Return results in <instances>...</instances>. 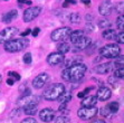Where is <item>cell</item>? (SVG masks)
<instances>
[{"instance_id": "obj_1", "label": "cell", "mask_w": 124, "mask_h": 123, "mask_svg": "<svg viewBox=\"0 0 124 123\" xmlns=\"http://www.w3.org/2000/svg\"><path fill=\"white\" fill-rule=\"evenodd\" d=\"M86 65L83 63H75L73 65L68 66L66 69H64L62 73V78L65 82H79L84 77L86 73Z\"/></svg>"}, {"instance_id": "obj_2", "label": "cell", "mask_w": 124, "mask_h": 123, "mask_svg": "<svg viewBox=\"0 0 124 123\" xmlns=\"http://www.w3.org/2000/svg\"><path fill=\"white\" fill-rule=\"evenodd\" d=\"M29 45V39L19 38V39H10L5 43V49L9 53H18L27 48Z\"/></svg>"}, {"instance_id": "obj_3", "label": "cell", "mask_w": 124, "mask_h": 123, "mask_svg": "<svg viewBox=\"0 0 124 123\" xmlns=\"http://www.w3.org/2000/svg\"><path fill=\"white\" fill-rule=\"evenodd\" d=\"M65 92V85L62 83H56L48 86L44 92V98L47 101H55Z\"/></svg>"}, {"instance_id": "obj_4", "label": "cell", "mask_w": 124, "mask_h": 123, "mask_svg": "<svg viewBox=\"0 0 124 123\" xmlns=\"http://www.w3.org/2000/svg\"><path fill=\"white\" fill-rule=\"evenodd\" d=\"M120 53H121V49L116 44H108L100 49L101 56L105 58H116L120 55Z\"/></svg>"}, {"instance_id": "obj_5", "label": "cell", "mask_w": 124, "mask_h": 123, "mask_svg": "<svg viewBox=\"0 0 124 123\" xmlns=\"http://www.w3.org/2000/svg\"><path fill=\"white\" fill-rule=\"evenodd\" d=\"M72 33V29L69 27H62V28L55 29L50 35L53 41H65L69 37V35Z\"/></svg>"}, {"instance_id": "obj_6", "label": "cell", "mask_w": 124, "mask_h": 123, "mask_svg": "<svg viewBox=\"0 0 124 123\" xmlns=\"http://www.w3.org/2000/svg\"><path fill=\"white\" fill-rule=\"evenodd\" d=\"M98 113V109L95 106H83L81 110L77 111L78 117H81L82 120H90L94 117Z\"/></svg>"}, {"instance_id": "obj_7", "label": "cell", "mask_w": 124, "mask_h": 123, "mask_svg": "<svg viewBox=\"0 0 124 123\" xmlns=\"http://www.w3.org/2000/svg\"><path fill=\"white\" fill-rule=\"evenodd\" d=\"M19 33L16 27H7V28L2 29L0 32V44H5L6 41L10 40L11 38H14L16 35Z\"/></svg>"}, {"instance_id": "obj_8", "label": "cell", "mask_w": 124, "mask_h": 123, "mask_svg": "<svg viewBox=\"0 0 124 123\" xmlns=\"http://www.w3.org/2000/svg\"><path fill=\"white\" fill-rule=\"evenodd\" d=\"M40 11H41L40 7H29V8L26 9L25 12H23V21L29 23V21L34 20L35 18H37L38 16H39Z\"/></svg>"}, {"instance_id": "obj_9", "label": "cell", "mask_w": 124, "mask_h": 123, "mask_svg": "<svg viewBox=\"0 0 124 123\" xmlns=\"http://www.w3.org/2000/svg\"><path fill=\"white\" fill-rule=\"evenodd\" d=\"M38 102H39V97L29 94V95H23V96H21L20 98L18 100V105L25 107V106L29 105V104H38Z\"/></svg>"}, {"instance_id": "obj_10", "label": "cell", "mask_w": 124, "mask_h": 123, "mask_svg": "<svg viewBox=\"0 0 124 123\" xmlns=\"http://www.w3.org/2000/svg\"><path fill=\"white\" fill-rule=\"evenodd\" d=\"M49 81V75L46 73H43V74H39L38 76L32 80V86L35 89H41L47 84V82Z\"/></svg>"}, {"instance_id": "obj_11", "label": "cell", "mask_w": 124, "mask_h": 123, "mask_svg": "<svg viewBox=\"0 0 124 123\" xmlns=\"http://www.w3.org/2000/svg\"><path fill=\"white\" fill-rule=\"evenodd\" d=\"M55 110L50 109V107H46V109H43L39 112V119L43 122H50L55 119Z\"/></svg>"}, {"instance_id": "obj_12", "label": "cell", "mask_w": 124, "mask_h": 123, "mask_svg": "<svg viewBox=\"0 0 124 123\" xmlns=\"http://www.w3.org/2000/svg\"><path fill=\"white\" fill-rule=\"evenodd\" d=\"M64 59H65V55L64 54H62V53H59V52L52 53V54H49V56L47 57V63L52 66H55V65H58V64L63 63Z\"/></svg>"}, {"instance_id": "obj_13", "label": "cell", "mask_w": 124, "mask_h": 123, "mask_svg": "<svg viewBox=\"0 0 124 123\" xmlns=\"http://www.w3.org/2000/svg\"><path fill=\"white\" fill-rule=\"evenodd\" d=\"M112 9H113V5L111 2L110 0H105L104 2H102L98 7V11L102 16L106 17V16H110L111 12H112Z\"/></svg>"}, {"instance_id": "obj_14", "label": "cell", "mask_w": 124, "mask_h": 123, "mask_svg": "<svg viewBox=\"0 0 124 123\" xmlns=\"http://www.w3.org/2000/svg\"><path fill=\"white\" fill-rule=\"evenodd\" d=\"M113 69V64L112 63H104V64H100V65H96L94 68H93V72H95L97 74H108Z\"/></svg>"}, {"instance_id": "obj_15", "label": "cell", "mask_w": 124, "mask_h": 123, "mask_svg": "<svg viewBox=\"0 0 124 123\" xmlns=\"http://www.w3.org/2000/svg\"><path fill=\"white\" fill-rule=\"evenodd\" d=\"M111 96H112V91H111L108 87H105V86L100 87L97 93H96V97H97V100H100V101H106V100H108Z\"/></svg>"}, {"instance_id": "obj_16", "label": "cell", "mask_w": 124, "mask_h": 123, "mask_svg": "<svg viewBox=\"0 0 124 123\" xmlns=\"http://www.w3.org/2000/svg\"><path fill=\"white\" fill-rule=\"evenodd\" d=\"M92 44V40L91 38L88 37H85V36H82L81 38L78 40H76L75 43H74V46L77 47L78 49H86L88 46Z\"/></svg>"}, {"instance_id": "obj_17", "label": "cell", "mask_w": 124, "mask_h": 123, "mask_svg": "<svg viewBox=\"0 0 124 123\" xmlns=\"http://www.w3.org/2000/svg\"><path fill=\"white\" fill-rule=\"evenodd\" d=\"M18 17V11L16 10V9H12V10H10V11H8L7 14H5L2 16V21L3 23H11L12 20H15L16 18Z\"/></svg>"}, {"instance_id": "obj_18", "label": "cell", "mask_w": 124, "mask_h": 123, "mask_svg": "<svg viewBox=\"0 0 124 123\" xmlns=\"http://www.w3.org/2000/svg\"><path fill=\"white\" fill-rule=\"evenodd\" d=\"M96 103H97V97L94 95H91V96L84 97L81 104L82 106H95Z\"/></svg>"}, {"instance_id": "obj_19", "label": "cell", "mask_w": 124, "mask_h": 123, "mask_svg": "<svg viewBox=\"0 0 124 123\" xmlns=\"http://www.w3.org/2000/svg\"><path fill=\"white\" fill-rule=\"evenodd\" d=\"M115 37H116V32L114 30V29L107 28L103 32V38L104 39L112 40V39H115Z\"/></svg>"}, {"instance_id": "obj_20", "label": "cell", "mask_w": 124, "mask_h": 123, "mask_svg": "<svg viewBox=\"0 0 124 123\" xmlns=\"http://www.w3.org/2000/svg\"><path fill=\"white\" fill-rule=\"evenodd\" d=\"M82 36H84V32H83V30H74V32L70 33V35H69L68 38L70 39V41L74 44L76 40H78L79 38L82 37Z\"/></svg>"}, {"instance_id": "obj_21", "label": "cell", "mask_w": 124, "mask_h": 123, "mask_svg": "<svg viewBox=\"0 0 124 123\" xmlns=\"http://www.w3.org/2000/svg\"><path fill=\"white\" fill-rule=\"evenodd\" d=\"M58 100V102H59V103H68L69 101L72 100V93H70V92H64L63 94L61 95V96L58 97L57 98Z\"/></svg>"}, {"instance_id": "obj_22", "label": "cell", "mask_w": 124, "mask_h": 123, "mask_svg": "<svg viewBox=\"0 0 124 123\" xmlns=\"http://www.w3.org/2000/svg\"><path fill=\"white\" fill-rule=\"evenodd\" d=\"M23 112H25L27 115H34V114H36V113H37V104H29V105L25 106Z\"/></svg>"}, {"instance_id": "obj_23", "label": "cell", "mask_w": 124, "mask_h": 123, "mask_svg": "<svg viewBox=\"0 0 124 123\" xmlns=\"http://www.w3.org/2000/svg\"><path fill=\"white\" fill-rule=\"evenodd\" d=\"M69 49H70V47H69V44L65 43V41H62L61 44H59V46L57 47V52L62 53V54H66V53L69 52Z\"/></svg>"}, {"instance_id": "obj_24", "label": "cell", "mask_w": 124, "mask_h": 123, "mask_svg": "<svg viewBox=\"0 0 124 123\" xmlns=\"http://www.w3.org/2000/svg\"><path fill=\"white\" fill-rule=\"evenodd\" d=\"M107 109L114 114V113H116V112L118 111V109H120V104H118L117 102H111V103L107 105Z\"/></svg>"}, {"instance_id": "obj_25", "label": "cell", "mask_w": 124, "mask_h": 123, "mask_svg": "<svg viewBox=\"0 0 124 123\" xmlns=\"http://www.w3.org/2000/svg\"><path fill=\"white\" fill-rule=\"evenodd\" d=\"M69 20H70V23L73 24H79L81 23V16L78 14H76V12H74V14H70V16H69Z\"/></svg>"}, {"instance_id": "obj_26", "label": "cell", "mask_w": 124, "mask_h": 123, "mask_svg": "<svg viewBox=\"0 0 124 123\" xmlns=\"http://www.w3.org/2000/svg\"><path fill=\"white\" fill-rule=\"evenodd\" d=\"M116 26L118 29H124V15H120L116 19Z\"/></svg>"}, {"instance_id": "obj_27", "label": "cell", "mask_w": 124, "mask_h": 123, "mask_svg": "<svg viewBox=\"0 0 124 123\" xmlns=\"http://www.w3.org/2000/svg\"><path fill=\"white\" fill-rule=\"evenodd\" d=\"M114 76H116V78H121L124 80V67H118L115 72H114Z\"/></svg>"}, {"instance_id": "obj_28", "label": "cell", "mask_w": 124, "mask_h": 123, "mask_svg": "<svg viewBox=\"0 0 124 123\" xmlns=\"http://www.w3.org/2000/svg\"><path fill=\"white\" fill-rule=\"evenodd\" d=\"M23 63L27 64V65L31 64V62H32V56H31V54H30V53H26V54L23 55Z\"/></svg>"}, {"instance_id": "obj_29", "label": "cell", "mask_w": 124, "mask_h": 123, "mask_svg": "<svg viewBox=\"0 0 124 123\" xmlns=\"http://www.w3.org/2000/svg\"><path fill=\"white\" fill-rule=\"evenodd\" d=\"M114 65H115L116 67H121V66L124 65V55H122V56L118 55L117 57H116V60H115V63H114Z\"/></svg>"}, {"instance_id": "obj_30", "label": "cell", "mask_w": 124, "mask_h": 123, "mask_svg": "<svg viewBox=\"0 0 124 123\" xmlns=\"http://www.w3.org/2000/svg\"><path fill=\"white\" fill-rule=\"evenodd\" d=\"M19 91L21 92L23 96V95H29V94H31V91H30V89H28L26 85L19 86Z\"/></svg>"}, {"instance_id": "obj_31", "label": "cell", "mask_w": 124, "mask_h": 123, "mask_svg": "<svg viewBox=\"0 0 124 123\" xmlns=\"http://www.w3.org/2000/svg\"><path fill=\"white\" fill-rule=\"evenodd\" d=\"M98 26H100V28H102V29H107L111 27V23L108 20H101L100 24H98Z\"/></svg>"}, {"instance_id": "obj_32", "label": "cell", "mask_w": 124, "mask_h": 123, "mask_svg": "<svg viewBox=\"0 0 124 123\" xmlns=\"http://www.w3.org/2000/svg\"><path fill=\"white\" fill-rule=\"evenodd\" d=\"M53 121L56 123H65V122H69V119L67 116L62 115V116H58V117H56V119H54Z\"/></svg>"}, {"instance_id": "obj_33", "label": "cell", "mask_w": 124, "mask_h": 123, "mask_svg": "<svg viewBox=\"0 0 124 123\" xmlns=\"http://www.w3.org/2000/svg\"><path fill=\"white\" fill-rule=\"evenodd\" d=\"M101 114L103 115L104 117H110L111 115L113 114V113L108 109H107V106H106V107H103V109H101Z\"/></svg>"}, {"instance_id": "obj_34", "label": "cell", "mask_w": 124, "mask_h": 123, "mask_svg": "<svg viewBox=\"0 0 124 123\" xmlns=\"http://www.w3.org/2000/svg\"><path fill=\"white\" fill-rule=\"evenodd\" d=\"M115 10H116V12H118V14L124 12V1H121V2H118L117 5H116Z\"/></svg>"}, {"instance_id": "obj_35", "label": "cell", "mask_w": 124, "mask_h": 123, "mask_svg": "<svg viewBox=\"0 0 124 123\" xmlns=\"http://www.w3.org/2000/svg\"><path fill=\"white\" fill-rule=\"evenodd\" d=\"M115 40H116V41H117L118 44H124V32H122V33H118V34H116Z\"/></svg>"}, {"instance_id": "obj_36", "label": "cell", "mask_w": 124, "mask_h": 123, "mask_svg": "<svg viewBox=\"0 0 124 123\" xmlns=\"http://www.w3.org/2000/svg\"><path fill=\"white\" fill-rule=\"evenodd\" d=\"M8 75H9V77L14 78L15 81H20V75L18 74L17 72H9Z\"/></svg>"}, {"instance_id": "obj_37", "label": "cell", "mask_w": 124, "mask_h": 123, "mask_svg": "<svg viewBox=\"0 0 124 123\" xmlns=\"http://www.w3.org/2000/svg\"><path fill=\"white\" fill-rule=\"evenodd\" d=\"M75 3H76L75 0H65L63 7H68V6H70V5H75Z\"/></svg>"}, {"instance_id": "obj_38", "label": "cell", "mask_w": 124, "mask_h": 123, "mask_svg": "<svg viewBox=\"0 0 124 123\" xmlns=\"http://www.w3.org/2000/svg\"><path fill=\"white\" fill-rule=\"evenodd\" d=\"M18 2H19V5H27V6H30L31 5V1L30 0H17Z\"/></svg>"}, {"instance_id": "obj_39", "label": "cell", "mask_w": 124, "mask_h": 123, "mask_svg": "<svg viewBox=\"0 0 124 123\" xmlns=\"http://www.w3.org/2000/svg\"><path fill=\"white\" fill-rule=\"evenodd\" d=\"M39 33H40V28L36 27V28H35L34 30L31 32V34H32V36H34V37H36V36H38V34H39Z\"/></svg>"}, {"instance_id": "obj_40", "label": "cell", "mask_w": 124, "mask_h": 123, "mask_svg": "<svg viewBox=\"0 0 124 123\" xmlns=\"http://www.w3.org/2000/svg\"><path fill=\"white\" fill-rule=\"evenodd\" d=\"M28 122L36 123V122H37V121L35 120V119H32V117H27V119H25V120H23V123H28Z\"/></svg>"}, {"instance_id": "obj_41", "label": "cell", "mask_w": 124, "mask_h": 123, "mask_svg": "<svg viewBox=\"0 0 124 123\" xmlns=\"http://www.w3.org/2000/svg\"><path fill=\"white\" fill-rule=\"evenodd\" d=\"M7 84H8L9 86H12L15 84V80L14 78H11V77H9L8 80H7Z\"/></svg>"}, {"instance_id": "obj_42", "label": "cell", "mask_w": 124, "mask_h": 123, "mask_svg": "<svg viewBox=\"0 0 124 123\" xmlns=\"http://www.w3.org/2000/svg\"><path fill=\"white\" fill-rule=\"evenodd\" d=\"M30 33H31V29H29V28H28L27 30H25L23 33H21V36H23V37H26L27 35H29Z\"/></svg>"}, {"instance_id": "obj_43", "label": "cell", "mask_w": 124, "mask_h": 123, "mask_svg": "<svg viewBox=\"0 0 124 123\" xmlns=\"http://www.w3.org/2000/svg\"><path fill=\"white\" fill-rule=\"evenodd\" d=\"M108 82H110L111 84H113V85H114V84L116 83V76H113V77H110V78H108Z\"/></svg>"}, {"instance_id": "obj_44", "label": "cell", "mask_w": 124, "mask_h": 123, "mask_svg": "<svg viewBox=\"0 0 124 123\" xmlns=\"http://www.w3.org/2000/svg\"><path fill=\"white\" fill-rule=\"evenodd\" d=\"M85 94H86L85 92H79V93H78V94H77V97H79V98H82V97H84V96H85Z\"/></svg>"}, {"instance_id": "obj_45", "label": "cell", "mask_w": 124, "mask_h": 123, "mask_svg": "<svg viewBox=\"0 0 124 123\" xmlns=\"http://www.w3.org/2000/svg\"><path fill=\"white\" fill-rule=\"evenodd\" d=\"M83 3H85V5H90L91 3V0H81Z\"/></svg>"}, {"instance_id": "obj_46", "label": "cell", "mask_w": 124, "mask_h": 123, "mask_svg": "<svg viewBox=\"0 0 124 123\" xmlns=\"http://www.w3.org/2000/svg\"><path fill=\"white\" fill-rule=\"evenodd\" d=\"M1 81H2V76H1V74H0V83H1Z\"/></svg>"}, {"instance_id": "obj_47", "label": "cell", "mask_w": 124, "mask_h": 123, "mask_svg": "<svg viewBox=\"0 0 124 123\" xmlns=\"http://www.w3.org/2000/svg\"><path fill=\"white\" fill-rule=\"evenodd\" d=\"M5 1H7V0H5Z\"/></svg>"}]
</instances>
